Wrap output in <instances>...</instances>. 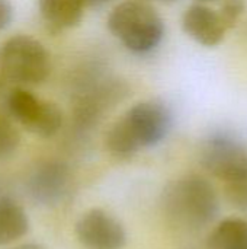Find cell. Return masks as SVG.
I'll return each instance as SVG.
<instances>
[{
	"label": "cell",
	"instance_id": "cell-17",
	"mask_svg": "<svg viewBox=\"0 0 247 249\" xmlns=\"http://www.w3.org/2000/svg\"><path fill=\"white\" fill-rule=\"evenodd\" d=\"M13 19V6L9 0H0V31L6 29Z\"/></svg>",
	"mask_w": 247,
	"mask_h": 249
},
{
	"label": "cell",
	"instance_id": "cell-14",
	"mask_svg": "<svg viewBox=\"0 0 247 249\" xmlns=\"http://www.w3.org/2000/svg\"><path fill=\"white\" fill-rule=\"evenodd\" d=\"M20 143L17 130L3 117H0V160L10 158Z\"/></svg>",
	"mask_w": 247,
	"mask_h": 249
},
{
	"label": "cell",
	"instance_id": "cell-12",
	"mask_svg": "<svg viewBox=\"0 0 247 249\" xmlns=\"http://www.w3.org/2000/svg\"><path fill=\"white\" fill-rule=\"evenodd\" d=\"M29 231L25 209L10 196L0 194V247L23 238Z\"/></svg>",
	"mask_w": 247,
	"mask_h": 249
},
{
	"label": "cell",
	"instance_id": "cell-16",
	"mask_svg": "<svg viewBox=\"0 0 247 249\" xmlns=\"http://www.w3.org/2000/svg\"><path fill=\"white\" fill-rule=\"evenodd\" d=\"M224 191H226L227 200L236 209H239L240 212H246L247 213V179L243 181V182H240V184H236V185H231V187H226Z\"/></svg>",
	"mask_w": 247,
	"mask_h": 249
},
{
	"label": "cell",
	"instance_id": "cell-7",
	"mask_svg": "<svg viewBox=\"0 0 247 249\" xmlns=\"http://www.w3.org/2000/svg\"><path fill=\"white\" fill-rule=\"evenodd\" d=\"M71 185L73 175L64 162L44 160L29 172L26 193L33 203L44 207H54L68 197Z\"/></svg>",
	"mask_w": 247,
	"mask_h": 249
},
{
	"label": "cell",
	"instance_id": "cell-10",
	"mask_svg": "<svg viewBox=\"0 0 247 249\" xmlns=\"http://www.w3.org/2000/svg\"><path fill=\"white\" fill-rule=\"evenodd\" d=\"M182 28L188 36L205 47L218 45L229 31L220 12L204 3H195L185 10L182 16Z\"/></svg>",
	"mask_w": 247,
	"mask_h": 249
},
{
	"label": "cell",
	"instance_id": "cell-9",
	"mask_svg": "<svg viewBox=\"0 0 247 249\" xmlns=\"http://www.w3.org/2000/svg\"><path fill=\"white\" fill-rule=\"evenodd\" d=\"M127 89L118 80H100L92 83L80 95L74 109L76 125L83 130H92L103 118V114L115 107L124 96Z\"/></svg>",
	"mask_w": 247,
	"mask_h": 249
},
{
	"label": "cell",
	"instance_id": "cell-18",
	"mask_svg": "<svg viewBox=\"0 0 247 249\" xmlns=\"http://www.w3.org/2000/svg\"><path fill=\"white\" fill-rule=\"evenodd\" d=\"M109 0H84L86 6H102L105 3H108Z\"/></svg>",
	"mask_w": 247,
	"mask_h": 249
},
{
	"label": "cell",
	"instance_id": "cell-11",
	"mask_svg": "<svg viewBox=\"0 0 247 249\" xmlns=\"http://www.w3.org/2000/svg\"><path fill=\"white\" fill-rule=\"evenodd\" d=\"M45 23L54 31L74 28L83 19L84 0H38Z\"/></svg>",
	"mask_w": 247,
	"mask_h": 249
},
{
	"label": "cell",
	"instance_id": "cell-2",
	"mask_svg": "<svg viewBox=\"0 0 247 249\" xmlns=\"http://www.w3.org/2000/svg\"><path fill=\"white\" fill-rule=\"evenodd\" d=\"M162 209L172 226L197 232L217 219L220 197L205 177L188 174L167 184L162 194Z\"/></svg>",
	"mask_w": 247,
	"mask_h": 249
},
{
	"label": "cell",
	"instance_id": "cell-3",
	"mask_svg": "<svg viewBox=\"0 0 247 249\" xmlns=\"http://www.w3.org/2000/svg\"><path fill=\"white\" fill-rule=\"evenodd\" d=\"M108 28L134 54L151 53L165 36L162 16L143 0H127L116 4L109 13Z\"/></svg>",
	"mask_w": 247,
	"mask_h": 249
},
{
	"label": "cell",
	"instance_id": "cell-13",
	"mask_svg": "<svg viewBox=\"0 0 247 249\" xmlns=\"http://www.w3.org/2000/svg\"><path fill=\"white\" fill-rule=\"evenodd\" d=\"M210 249H247V220L229 217L221 220L208 236Z\"/></svg>",
	"mask_w": 247,
	"mask_h": 249
},
{
	"label": "cell",
	"instance_id": "cell-4",
	"mask_svg": "<svg viewBox=\"0 0 247 249\" xmlns=\"http://www.w3.org/2000/svg\"><path fill=\"white\" fill-rule=\"evenodd\" d=\"M0 70L19 85H39L51 71L47 48L29 35H15L0 47Z\"/></svg>",
	"mask_w": 247,
	"mask_h": 249
},
{
	"label": "cell",
	"instance_id": "cell-1",
	"mask_svg": "<svg viewBox=\"0 0 247 249\" xmlns=\"http://www.w3.org/2000/svg\"><path fill=\"white\" fill-rule=\"evenodd\" d=\"M173 114L162 101H143L131 107L108 130L105 144L118 159H130L141 150L156 147L170 133Z\"/></svg>",
	"mask_w": 247,
	"mask_h": 249
},
{
	"label": "cell",
	"instance_id": "cell-6",
	"mask_svg": "<svg viewBox=\"0 0 247 249\" xmlns=\"http://www.w3.org/2000/svg\"><path fill=\"white\" fill-rule=\"evenodd\" d=\"M7 108L20 125L42 139L54 137L63 125V112L54 102L41 99L23 88L9 93Z\"/></svg>",
	"mask_w": 247,
	"mask_h": 249
},
{
	"label": "cell",
	"instance_id": "cell-20",
	"mask_svg": "<svg viewBox=\"0 0 247 249\" xmlns=\"http://www.w3.org/2000/svg\"><path fill=\"white\" fill-rule=\"evenodd\" d=\"M199 3H208V1H217V0H198Z\"/></svg>",
	"mask_w": 247,
	"mask_h": 249
},
{
	"label": "cell",
	"instance_id": "cell-15",
	"mask_svg": "<svg viewBox=\"0 0 247 249\" xmlns=\"http://www.w3.org/2000/svg\"><path fill=\"white\" fill-rule=\"evenodd\" d=\"M245 10H246V0H224L218 12L227 29H231L239 22Z\"/></svg>",
	"mask_w": 247,
	"mask_h": 249
},
{
	"label": "cell",
	"instance_id": "cell-5",
	"mask_svg": "<svg viewBox=\"0 0 247 249\" xmlns=\"http://www.w3.org/2000/svg\"><path fill=\"white\" fill-rule=\"evenodd\" d=\"M201 163L224 188L240 184L247 179V143L230 131H213L202 143Z\"/></svg>",
	"mask_w": 247,
	"mask_h": 249
},
{
	"label": "cell",
	"instance_id": "cell-19",
	"mask_svg": "<svg viewBox=\"0 0 247 249\" xmlns=\"http://www.w3.org/2000/svg\"><path fill=\"white\" fill-rule=\"evenodd\" d=\"M12 249H44L42 247H39V245H36V244H25V245H19V247H16V248H12Z\"/></svg>",
	"mask_w": 247,
	"mask_h": 249
},
{
	"label": "cell",
	"instance_id": "cell-8",
	"mask_svg": "<svg viewBox=\"0 0 247 249\" xmlns=\"http://www.w3.org/2000/svg\"><path fill=\"white\" fill-rule=\"evenodd\" d=\"M76 236L86 249H124L127 232L124 225L103 209H90L76 223Z\"/></svg>",
	"mask_w": 247,
	"mask_h": 249
}]
</instances>
